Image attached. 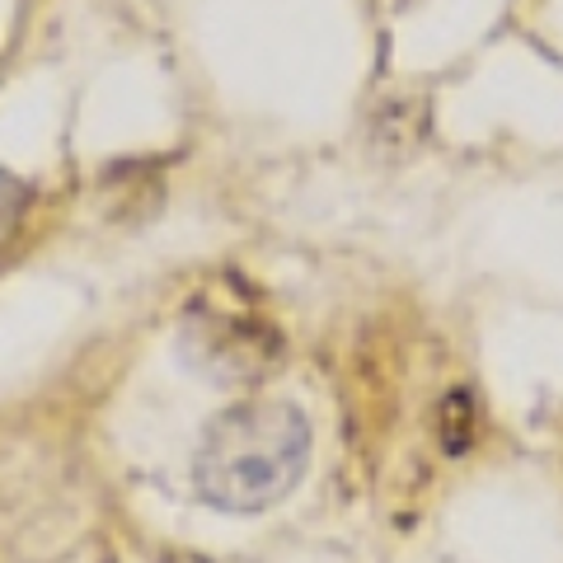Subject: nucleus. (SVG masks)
Returning <instances> with one entry per match:
<instances>
[{
    "instance_id": "f257e3e1",
    "label": "nucleus",
    "mask_w": 563,
    "mask_h": 563,
    "mask_svg": "<svg viewBox=\"0 0 563 563\" xmlns=\"http://www.w3.org/2000/svg\"><path fill=\"white\" fill-rule=\"evenodd\" d=\"M310 455V422L287 399H244L202 432L192 479L221 512H263L296 488Z\"/></svg>"
},
{
    "instance_id": "f03ea898",
    "label": "nucleus",
    "mask_w": 563,
    "mask_h": 563,
    "mask_svg": "<svg viewBox=\"0 0 563 563\" xmlns=\"http://www.w3.org/2000/svg\"><path fill=\"white\" fill-rule=\"evenodd\" d=\"M184 352L188 362L225 385L263 380L282 362V339L263 314L244 301V291L217 287L202 291L184 314Z\"/></svg>"
},
{
    "instance_id": "7ed1b4c3",
    "label": "nucleus",
    "mask_w": 563,
    "mask_h": 563,
    "mask_svg": "<svg viewBox=\"0 0 563 563\" xmlns=\"http://www.w3.org/2000/svg\"><path fill=\"white\" fill-rule=\"evenodd\" d=\"M24 211H29V184L14 179L10 169H0V250H5L10 235L20 231Z\"/></svg>"
}]
</instances>
